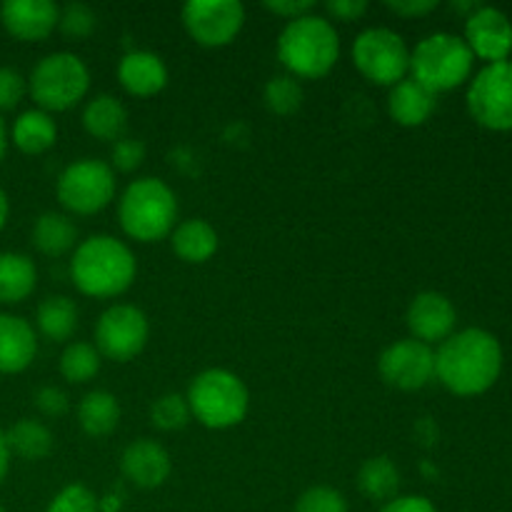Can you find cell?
Returning <instances> with one entry per match:
<instances>
[{
    "mask_svg": "<svg viewBox=\"0 0 512 512\" xmlns=\"http://www.w3.org/2000/svg\"><path fill=\"white\" fill-rule=\"evenodd\" d=\"M33 405L45 418H63L70 410V398L58 385H43L33 393Z\"/></svg>",
    "mask_w": 512,
    "mask_h": 512,
    "instance_id": "74e56055",
    "label": "cell"
},
{
    "mask_svg": "<svg viewBox=\"0 0 512 512\" xmlns=\"http://www.w3.org/2000/svg\"><path fill=\"white\" fill-rule=\"evenodd\" d=\"M405 323H408L410 338L433 348L435 343L440 345L455 333L458 310L450 303L448 295L438 293V290H425V293H418L410 300Z\"/></svg>",
    "mask_w": 512,
    "mask_h": 512,
    "instance_id": "5bb4252c",
    "label": "cell"
},
{
    "mask_svg": "<svg viewBox=\"0 0 512 512\" xmlns=\"http://www.w3.org/2000/svg\"><path fill=\"white\" fill-rule=\"evenodd\" d=\"M120 415L123 410H120L118 398L108 390H90L78 403V425L90 438H108L110 433H115Z\"/></svg>",
    "mask_w": 512,
    "mask_h": 512,
    "instance_id": "484cf974",
    "label": "cell"
},
{
    "mask_svg": "<svg viewBox=\"0 0 512 512\" xmlns=\"http://www.w3.org/2000/svg\"><path fill=\"white\" fill-rule=\"evenodd\" d=\"M28 93V80L10 65H0V113L15 110Z\"/></svg>",
    "mask_w": 512,
    "mask_h": 512,
    "instance_id": "8d00e7d4",
    "label": "cell"
},
{
    "mask_svg": "<svg viewBox=\"0 0 512 512\" xmlns=\"http://www.w3.org/2000/svg\"><path fill=\"white\" fill-rule=\"evenodd\" d=\"M145 143L138 138H120L118 143H113V150H110V168L120 170V173H133L140 165L145 163Z\"/></svg>",
    "mask_w": 512,
    "mask_h": 512,
    "instance_id": "d590c367",
    "label": "cell"
},
{
    "mask_svg": "<svg viewBox=\"0 0 512 512\" xmlns=\"http://www.w3.org/2000/svg\"><path fill=\"white\" fill-rule=\"evenodd\" d=\"M465 103L483 128L512 130V60L485 65L470 80Z\"/></svg>",
    "mask_w": 512,
    "mask_h": 512,
    "instance_id": "8fae6325",
    "label": "cell"
},
{
    "mask_svg": "<svg viewBox=\"0 0 512 512\" xmlns=\"http://www.w3.org/2000/svg\"><path fill=\"white\" fill-rule=\"evenodd\" d=\"M465 43L475 58L490 63L508 60L512 53V20L500 8L480 5L465 18Z\"/></svg>",
    "mask_w": 512,
    "mask_h": 512,
    "instance_id": "9a60e30c",
    "label": "cell"
},
{
    "mask_svg": "<svg viewBox=\"0 0 512 512\" xmlns=\"http://www.w3.org/2000/svg\"><path fill=\"white\" fill-rule=\"evenodd\" d=\"M100 365H103V358H100L98 348L93 343L75 340V343L65 345V350L60 353L58 368L68 383L83 385L100 373Z\"/></svg>",
    "mask_w": 512,
    "mask_h": 512,
    "instance_id": "f546056e",
    "label": "cell"
},
{
    "mask_svg": "<svg viewBox=\"0 0 512 512\" xmlns=\"http://www.w3.org/2000/svg\"><path fill=\"white\" fill-rule=\"evenodd\" d=\"M118 83L133 98H153L168 85V65L153 50H128L118 63Z\"/></svg>",
    "mask_w": 512,
    "mask_h": 512,
    "instance_id": "ac0fdd59",
    "label": "cell"
},
{
    "mask_svg": "<svg viewBox=\"0 0 512 512\" xmlns=\"http://www.w3.org/2000/svg\"><path fill=\"white\" fill-rule=\"evenodd\" d=\"M5 153H8V130H5L3 118H0V163H3Z\"/></svg>",
    "mask_w": 512,
    "mask_h": 512,
    "instance_id": "bcb514c9",
    "label": "cell"
},
{
    "mask_svg": "<svg viewBox=\"0 0 512 512\" xmlns=\"http://www.w3.org/2000/svg\"><path fill=\"white\" fill-rule=\"evenodd\" d=\"M183 25L203 48H225L245 25V5L240 0H188L183 5Z\"/></svg>",
    "mask_w": 512,
    "mask_h": 512,
    "instance_id": "7c38bea8",
    "label": "cell"
},
{
    "mask_svg": "<svg viewBox=\"0 0 512 512\" xmlns=\"http://www.w3.org/2000/svg\"><path fill=\"white\" fill-rule=\"evenodd\" d=\"M190 415L208 430H230L248 415L250 393L240 375L225 368H208L188 385Z\"/></svg>",
    "mask_w": 512,
    "mask_h": 512,
    "instance_id": "5b68a950",
    "label": "cell"
},
{
    "mask_svg": "<svg viewBox=\"0 0 512 512\" xmlns=\"http://www.w3.org/2000/svg\"><path fill=\"white\" fill-rule=\"evenodd\" d=\"M83 128L95 140L118 143L128 130V108L110 93L95 95L83 108Z\"/></svg>",
    "mask_w": 512,
    "mask_h": 512,
    "instance_id": "7402d4cb",
    "label": "cell"
},
{
    "mask_svg": "<svg viewBox=\"0 0 512 512\" xmlns=\"http://www.w3.org/2000/svg\"><path fill=\"white\" fill-rule=\"evenodd\" d=\"M10 140L20 153L43 155L58 140V125H55L53 115L45 113V110H25L15 118L13 128H10Z\"/></svg>",
    "mask_w": 512,
    "mask_h": 512,
    "instance_id": "cb8c5ba5",
    "label": "cell"
},
{
    "mask_svg": "<svg viewBox=\"0 0 512 512\" xmlns=\"http://www.w3.org/2000/svg\"><path fill=\"white\" fill-rule=\"evenodd\" d=\"M120 470L125 480L140 490H155L165 485V480L173 473V460L170 453L160 443L150 438H140L130 443L120 455Z\"/></svg>",
    "mask_w": 512,
    "mask_h": 512,
    "instance_id": "e0dca14e",
    "label": "cell"
},
{
    "mask_svg": "<svg viewBox=\"0 0 512 512\" xmlns=\"http://www.w3.org/2000/svg\"><path fill=\"white\" fill-rule=\"evenodd\" d=\"M150 338L148 315L128 303L110 305L95 323V348L100 358L130 363L145 350Z\"/></svg>",
    "mask_w": 512,
    "mask_h": 512,
    "instance_id": "30bf717a",
    "label": "cell"
},
{
    "mask_svg": "<svg viewBox=\"0 0 512 512\" xmlns=\"http://www.w3.org/2000/svg\"><path fill=\"white\" fill-rule=\"evenodd\" d=\"M293 512H348V500L330 485H313L295 500Z\"/></svg>",
    "mask_w": 512,
    "mask_h": 512,
    "instance_id": "836d02e7",
    "label": "cell"
},
{
    "mask_svg": "<svg viewBox=\"0 0 512 512\" xmlns=\"http://www.w3.org/2000/svg\"><path fill=\"white\" fill-rule=\"evenodd\" d=\"M45 512H100L98 510V498L90 488L85 485L73 483L65 485L58 495L48 503Z\"/></svg>",
    "mask_w": 512,
    "mask_h": 512,
    "instance_id": "e575fe53",
    "label": "cell"
},
{
    "mask_svg": "<svg viewBox=\"0 0 512 512\" xmlns=\"http://www.w3.org/2000/svg\"><path fill=\"white\" fill-rule=\"evenodd\" d=\"M475 55L455 33H430L410 50V78L435 95L463 85L473 73Z\"/></svg>",
    "mask_w": 512,
    "mask_h": 512,
    "instance_id": "8992f818",
    "label": "cell"
},
{
    "mask_svg": "<svg viewBox=\"0 0 512 512\" xmlns=\"http://www.w3.org/2000/svg\"><path fill=\"white\" fill-rule=\"evenodd\" d=\"M58 203L73 215H95L108 208L115 198V170L110 163L80 158L65 165L55 180Z\"/></svg>",
    "mask_w": 512,
    "mask_h": 512,
    "instance_id": "ba28073f",
    "label": "cell"
},
{
    "mask_svg": "<svg viewBox=\"0 0 512 512\" xmlns=\"http://www.w3.org/2000/svg\"><path fill=\"white\" fill-rule=\"evenodd\" d=\"M8 218H10V200H8V193L0 188V230L8 225Z\"/></svg>",
    "mask_w": 512,
    "mask_h": 512,
    "instance_id": "f6af8a7d",
    "label": "cell"
},
{
    "mask_svg": "<svg viewBox=\"0 0 512 512\" xmlns=\"http://www.w3.org/2000/svg\"><path fill=\"white\" fill-rule=\"evenodd\" d=\"M380 512H438V508L425 495H398L385 503Z\"/></svg>",
    "mask_w": 512,
    "mask_h": 512,
    "instance_id": "b9f144b4",
    "label": "cell"
},
{
    "mask_svg": "<svg viewBox=\"0 0 512 512\" xmlns=\"http://www.w3.org/2000/svg\"><path fill=\"white\" fill-rule=\"evenodd\" d=\"M278 60L298 80L325 78L340 60L338 30L318 13L288 20L278 35Z\"/></svg>",
    "mask_w": 512,
    "mask_h": 512,
    "instance_id": "3957f363",
    "label": "cell"
},
{
    "mask_svg": "<svg viewBox=\"0 0 512 512\" xmlns=\"http://www.w3.org/2000/svg\"><path fill=\"white\" fill-rule=\"evenodd\" d=\"M170 245H173V253L178 255L183 263L190 265H203L218 253V230L203 218H190L183 223L175 225V230L170 233Z\"/></svg>",
    "mask_w": 512,
    "mask_h": 512,
    "instance_id": "44dd1931",
    "label": "cell"
},
{
    "mask_svg": "<svg viewBox=\"0 0 512 512\" xmlns=\"http://www.w3.org/2000/svg\"><path fill=\"white\" fill-rule=\"evenodd\" d=\"M435 105H438V95L413 78L400 80L390 88L388 113L403 128H418L428 123L430 115L435 113Z\"/></svg>",
    "mask_w": 512,
    "mask_h": 512,
    "instance_id": "ffe728a7",
    "label": "cell"
},
{
    "mask_svg": "<svg viewBox=\"0 0 512 512\" xmlns=\"http://www.w3.org/2000/svg\"><path fill=\"white\" fill-rule=\"evenodd\" d=\"M325 10H328L335 20L353 23V20H360L368 13V3H365V0H328V3H325Z\"/></svg>",
    "mask_w": 512,
    "mask_h": 512,
    "instance_id": "ab89813d",
    "label": "cell"
},
{
    "mask_svg": "<svg viewBox=\"0 0 512 512\" xmlns=\"http://www.w3.org/2000/svg\"><path fill=\"white\" fill-rule=\"evenodd\" d=\"M265 108L273 115H293L303 108V85L293 75H275L268 80L263 90Z\"/></svg>",
    "mask_w": 512,
    "mask_h": 512,
    "instance_id": "4dcf8cb0",
    "label": "cell"
},
{
    "mask_svg": "<svg viewBox=\"0 0 512 512\" xmlns=\"http://www.w3.org/2000/svg\"><path fill=\"white\" fill-rule=\"evenodd\" d=\"M503 345L490 330L465 328L435 350V380L460 398L483 395L498 383Z\"/></svg>",
    "mask_w": 512,
    "mask_h": 512,
    "instance_id": "6da1fadb",
    "label": "cell"
},
{
    "mask_svg": "<svg viewBox=\"0 0 512 512\" xmlns=\"http://www.w3.org/2000/svg\"><path fill=\"white\" fill-rule=\"evenodd\" d=\"M30 240H33L38 253L48 255V258H60V255L70 253L75 248L78 225L70 220V215L48 210V213L38 215V220L33 223Z\"/></svg>",
    "mask_w": 512,
    "mask_h": 512,
    "instance_id": "d4e9b609",
    "label": "cell"
},
{
    "mask_svg": "<svg viewBox=\"0 0 512 512\" xmlns=\"http://www.w3.org/2000/svg\"><path fill=\"white\" fill-rule=\"evenodd\" d=\"M0 512H5V508H3V505H0Z\"/></svg>",
    "mask_w": 512,
    "mask_h": 512,
    "instance_id": "7dc6e473",
    "label": "cell"
},
{
    "mask_svg": "<svg viewBox=\"0 0 512 512\" xmlns=\"http://www.w3.org/2000/svg\"><path fill=\"white\" fill-rule=\"evenodd\" d=\"M60 8L53 0H5L0 5V23L10 38L20 43H40L58 28Z\"/></svg>",
    "mask_w": 512,
    "mask_h": 512,
    "instance_id": "2e32d148",
    "label": "cell"
},
{
    "mask_svg": "<svg viewBox=\"0 0 512 512\" xmlns=\"http://www.w3.org/2000/svg\"><path fill=\"white\" fill-rule=\"evenodd\" d=\"M10 460H13V455H10L8 443H5V433H3V430H0V485H3V480L8 478Z\"/></svg>",
    "mask_w": 512,
    "mask_h": 512,
    "instance_id": "ee69618b",
    "label": "cell"
},
{
    "mask_svg": "<svg viewBox=\"0 0 512 512\" xmlns=\"http://www.w3.org/2000/svg\"><path fill=\"white\" fill-rule=\"evenodd\" d=\"M60 33L68 35L73 40H85L95 33L98 28V15L90 5L85 3H68L65 8H60V20H58Z\"/></svg>",
    "mask_w": 512,
    "mask_h": 512,
    "instance_id": "d6a6232c",
    "label": "cell"
},
{
    "mask_svg": "<svg viewBox=\"0 0 512 512\" xmlns=\"http://www.w3.org/2000/svg\"><path fill=\"white\" fill-rule=\"evenodd\" d=\"M90 90V70L83 58L58 50L35 63L28 78V95L45 113H65L75 108Z\"/></svg>",
    "mask_w": 512,
    "mask_h": 512,
    "instance_id": "52a82bcc",
    "label": "cell"
},
{
    "mask_svg": "<svg viewBox=\"0 0 512 512\" xmlns=\"http://www.w3.org/2000/svg\"><path fill=\"white\" fill-rule=\"evenodd\" d=\"M118 220L123 233L135 243H158L175 230L178 198L175 190L160 178L133 180L118 203Z\"/></svg>",
    "mask_w": 512,
    "mask_h": 512,
    "instance_id": "277c9868",
    "label": "cell"
},
{
    "mask_svg": "<svg viewBox=\"0 0 512 512\" xmlns=\"http://www.w3.org/2000/svg\"><path fill=\"white\" fill-rule=\"evenodd\" d=\"M5 443L10 455L25 460V463H38L53 453L55 438L45 423L35 418H20L18 423L5 430Z\"/></svg>",
    "mask_w": 512,
    "mask_h": 512,
    "instance_id": "4316f807",
    "label": "cell"
},
{
    "mask_svg": "<svg viewBox=\"0 0 512 512\" xmlns=\"http://www.w3.org/2000/svg\"><path fill=\"white\" fill-rule=\"evenodd\" d=\"M38 268L25 253H0V305H18L35 293Z\"/></svg>",
    "mask_w": 512,
    "mask_h": 512,
    "instance_id": "603a6c76",
    "label": "cell"
},
{
    "mask_svg": "<svg viewBox=\"0 0 512 512\" xmlns=\"http://www.w3.org/2000/svg\"><path fill=\"white\" fill-rule=\"evenodd\" d=\"M70 280L88 298H118L138 275V260L123 240L113 235H90L75 245L70 258Z\"/></svg>",
    "mask_w": 512,
    "mask_h": 512,
    "instance_id": "7a4b0ae2",
    "label": "cell"
},
{
    "mask_svg": "<svg viewBox=\"0 0 512 512\" xmlns=\"http://www.w3.org/2000/svg\"><path fill=\"white\" fill-rule=\"evenodd\" d=\"M265 10H270L273 15L285 20H295V18H303V15L315 13V3L313 0H268L265 3Z\"/></svg>",
    "mask_w": 512,
    "mask_h": 512,
    "instance_id": "f35d334b",
    "label": "cell"
},
{
    "mask_svg": "<svg viewBox=\"0 0 512 512\" xmlns=\"http://www.w3.org/2000/svg\"><path fill=\"white\" fill-rule=\"evenodd\" d=\"M378 370L390 388L405 393L423 390L435 380V350L415 338L395 340L380 353Z\"/></svg>",
    "mask_w": 512,
    "mask_h": 512,
    "instance_id": "4fadbf2b",
    "label": "cell"
},
{
    "mask_svg": "<svg viewBox=\"0 0 512 512\" xmlns=\"http://www.w3.org/2000/svg\"><path fill=\"white\" fill-rule=\"evenodd\" d=\"M385 8L393 10L400 18H420L438 8V0H388Z\"/></svg>",
    "mask_w": 512,
    "mask_h": 512,
    "instance_id": "60d3db41",
    "label": "cell"
},
{
    "mask_svg": "<svg viewBox=\"0 0 512 512\" xmlns=\"http://www.w3.org/2000/svg\"><path fill=\"white\" fill-rule=\"evenodd\" d=\"M358 488L373 503H390L393 498H398L400 470L395 468L388 455H375L360 465Z\"/></svg>",
    "mask_w": 512,
    "mask_h": 512,
    "instance_id": "f1b7e54d",
    "label": "cell"
},
{
    "mask_svg": "<svg viewBox=\"0 0 512 512\" xmlns=\"http://www.w3.org/2000/svg\"><path fill=\"white\" fill-rule=\"evenodd\" d=\"M98 510L100 512H120L123 510V495L108 493L103 498H98Z\"/></svg>",
    "mask_w": 512,
    "mask_h": 512,
    "instance_id": "7bdbcfd3",
    "label": "cell"
},
{
    "mask_svg": "<svg viewBox=\"0 0 512 512\" xmlns=\"http://www.w3.org/2000/svg\"><path fill=\"white\" fill-rule=\"evenodd\" d=\"M35 328L50 343H65L78 328V305L68 295H48L35 310Z\"/></svg>",
    "mask_w": 512,
    "mask_h": 512,
    "instance_id": "83f0119b",
    "label": "cell"
},
{
    "mask_svg": "<svg viewBox=\"0 0 512 512\" xmlns=\"http://www.w3.org/2000/svg\"><path fill=\"white\" fill-rule=\"evenodd\" d=\"M350 55L358 73L373 85L393 88L410 73V48L393 28H365Z\"/></svg>",
    "mask_w": 512,
    "mask_h": 512,
    "instance_id": "9c48e42d",
    "label": "cell"
},
{
    "mask_svg": "<svg viewBox=\"0 0 512 512\" xmlns=\"http://www.w3.org/2000/svg\"><path fill=\"white\" fill-rule=\"evenodd\" d=\"M190 418L193 415H190L188 400L180 393H165L150 405V423H153V428L163 430V433L183 430L190 423Z\"/></svg>",
    "mask_w": 512,
    "mask_h": 512,
    "instance_id": "1f68e13d",
    "label": "cell"
},
{
    "mask_svg": "<svg viewBox=\"0 0 512 512\" xmlns=\"http://www.w3.org/2000/svg\"><path fill=\"white\" fill-rule=\"evenodd\" d=\"M38 355V333L25 318L0 313V375H18Z\"/></svg>",
    "mask_w": 512,
    "mask_h": 512,
    "instance_id": "d6986e66",
    "label": "cell"
}]
</instances>
